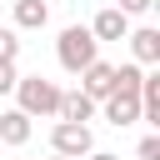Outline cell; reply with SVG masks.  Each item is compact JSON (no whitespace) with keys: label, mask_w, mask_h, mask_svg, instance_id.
Wrapping results in <instances>:
<instances>
[{"label":"cell","mask_w":160,"mask_h":160,"mask_svg":"<svg viewBox=\"0 0 160 160\" xmlns=\"http://www.w3.org/2000/svg\"><path fill=\"white\" fill-rule=\"evenodd\" d=\"M55 160H65V155H55Z\"/></svg>","instance_id":"cell-17"},{"label":"cell","mask_w":160,"mask_h":160,"mask_svg":"<svg viewBox=\"0 0 160 160\" xmlns=\"http://www.w3.org/2000/svg\"><path fill=\"white\" fill-rule=\"evenodd\" d=\"M55 55H60V65H65L70 75H80V70L100 55V40L90 35V25H65L60 40H55Z\"/></svg>","instance_id":"cell-2"},{"label":"cell","mask_w":160,"mask_h":160,"mask_svg":"<svg viewBox=\"0 0 160 160\" xmlns=\"http://www.w3.org/2000/svg\"><path fill=\"white\" fill-rule=\"evenodd\" d=\"M20 55V35L15 30H0V60H15Z\"/></svg>","instance_id":"cell-13"},{"label":"cell","mask_w":160,"mask_h":160,"mask_svg":"<svg viewBox=\"0 0 160 160\" xmlns=\"http://www.w3.org/2000/svg\"><path fill=\"white\" fill-rule=\"evenodd\" d=\"M85 160H120V155H110V150H90Z\"/></svg>","instance_id":"cell-16"},{"label":"cell","mask_w":160,"mask_h":160,"mask_svg":"<svg viewBox=\"0 0 160 160\" xmlns=\"http://www.w3.org/2000/svg\"><path fill=\"white\" fill-rule=\"evenodd\" d=\"M125 30H130V15L125 10H115V5H105L95 20H90V35L105 45V40H125Z\"/></svg>","instance_id":"cell-7"},{"label":"cell","mask_w":160,"mask_h":160,"mask_svg":"<svg viewBox=\"0 0 160 160\" xmlns=\"http://www.w3.org/2000/svg\"><path fill=\"white\" fill-rule=\"evenodd\" d=\"M30 140V115L15 105V110H0V145H25Z\"/></svg>","instance_id":"cell-9"},{"label":"cell","mask_w":160,"mask_h":160,"mask_svg":"<svg viewBox=\"0 0 160 160\" xmlns=\"http://www.w3.org/2000/svg\"><path fill=\"white\" fill-rule=\"evenodd\" d=\"M150 5H155V0H120V5H115V10H125V15H145V10H150Z\"/></svg>","instance_id":"cell-15"},{"label":"cell","mask_w":160,"mask_h":160,"mask_svg":"<svg viewBox=\"0 0 160 160\" xmlns=\"http://www.w3.org/2000/svg\"><path fill=\"white\" fill-rule=\"evenodd\" d=\"M15 80H20L15 60H0V95H10V90H15Z\"/></svg>","instance_id":"cell-14"},{"label":"cell","mask_w":160,"mask_h":160,"mask_svg":"<svg viewBox=\"0 0 160 160\" xmlns=\"http://www.w3.org/2000/svg\"><path fill=\"white\" fill-rule=\"evenodd\" d=\"M100 105H105V120H110L115 130H125V125L140 120V95H120V90H110Z\"/></svg>","instance_id":"cell-6"},{"label":"cell","mask_w":160,"mask_h":160,"mask_svg":"<svg viewBox=\"0 0 160 160\" xmlns=\"http://www.w3.org/2000/svg\"><path fill=\"white\" fill-rule=\"evenodd\" d=\"M125 40H130V55H135V65H160V30H155V25L125 30Z\"/></svg>","instance_id":"cell-5"},{"label":"cell","mask_w":160,"mask_h":160,"mask_svg":"<svg viewBox=\"0 0 160 160\" xmlns=\"http://www.w3.org/2000/svg\"><path fill=\"white\" fill-rule=\"evenodd\" d=\"M135 160H160V135H145L135 145Z\"/></svg>","instance_id":"cell-12"},{"label":"cell","mask_w":160,"mask_h":160,"mask_svg":"<svg viewBox=\"0 0 160 160\" xmlns=\"http://www.w3.org/2000/svg\"><path fill=\"white\" fill-rule=\"evenodd\" d=\"M80 90H85V95H90V100H95V105H100V100H105V95H110V90H115V65H110V60H100V55H95V60H90V65H85V70H80Z\"/></svg>","instance_id":"cell-4"},{"label":"cell","mask_w":160,"mask_h":160,"mask_svg":"<svg viewBox=\"0 0 160 160\" xmlns=\"http://www.w3.org/2000/svg\"><path fill=\"white\" fill-rule=\"evenodd\" d=\"M50 150L65 155V160H85V155L95 150V135H90V125H80V120H55V130H50Z\"/></svg>","instance_id":"cell-3"},{"label":"cell","mask_w":160,"mask_h":160,"mask_svg":"<svg viewBox=\"0 0 160 160\" xmlns=\"http://www.w3.org/2000/svg\"><path fill=\"white\" fill-rule=\"evenodd\" d=\"M140 80H145V65H135V60L115 65V90L120 95H140Z\"/></svg>","instance_id":"cell-11"},{"label":"cell","mask_w":160,"mask_h":160,"mask_svg":"<svg viewBox=\"0 0 160 160\" xmlns=\"http://www.w3.org/2000/svg\"><path fill=\"white\" fill-rule=\"evenodd\" d=\"M55 120H95V100L85 90H60V105H55Z\"/></svg>","instance_id":"cell-8"},{"label":"cell","mask_w":160,"mask_h":160,"mask_svg":"<svg viewBox=\"0 0 160 160\" xmlns=\"http://www.w3.org/2000/svg\"><path fill=\"white\" fill-rule=\"evenodd\" d=\"M15 25L20 30H45L50 25V5L45 0H15Z\"/></svg>","instance_id":"cell-10"},{"label":"cell","mask_w":160,"mask_h":160,"mask_svg":"<svg viewBox=\"0 0 160 160\" xmlns=\"http://www.w3.org/2000/svg\"><path fill=\"white\" fill-rule=\"evenodd\" d=\"M10 95L20 100V110H25L30 120H35V115H40V120H50V115H55V105H60V85H55V80H45V75H20Z\"/></svg>","instance_id":"cell-1"}]
</instances>
